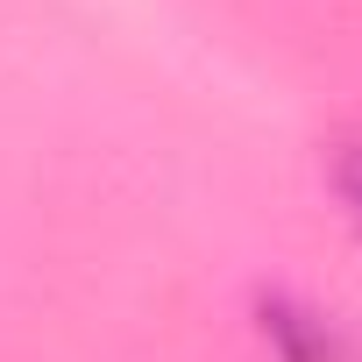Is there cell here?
<instances>
[{"label":"cell","mask_w":362,"mask_h":362,"mask_svg":"<svg viewBox=\"0 0 362 362\" xmlns=\"http://www.w3.org/2000/svg\"><path fill=\"white\" fill-rule=\"evenodd\" d=\"M327 177H334V192H341V214L362 228V135H341V142H334Z\"/></svg>","instance_id":"obj_2"},{"label":"cell","mask_w":362,"mask_h":362,"mask_svg":"<svg viewBox=\"0 0 362 362\" xmlns=\"http://www.w3.org/2000/svg\"><path fill=\"white\" fill-rule=\"evenodd\" d=\"M256 327H263V348L277 362H362L348 327L334 313H320L313 298H298V291H270Z\"/></svg>","instance_id":"obj_1"}]
</instances>
